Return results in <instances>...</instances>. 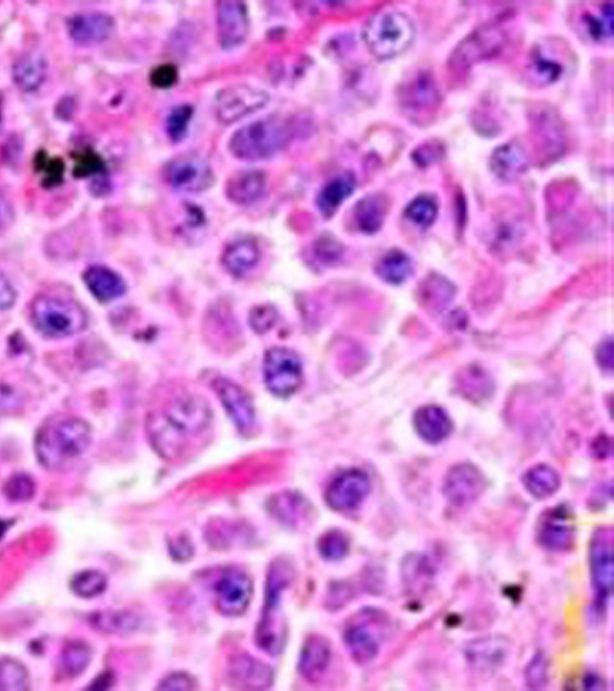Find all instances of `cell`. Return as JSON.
<instances>
[{"mask_svg":"<svg viewBox=\"0 0 614 691\" xmlns=\"http://www.w3.org/2000/svg\"><path fill=\"white\" fill-rule=\"evenodd\" d=\"M212 423V410L201 396L184 394L173 399L147 423L148 437L162 458L176 459L192 438L201 435Z\"/></svg>","mask_w":614,"mask_h":691,"instance_id":"1","label":"cell"},{"mask_svg":"<svg viewBox=\"0 0 614 691\" xmlns=\"http://www.w3.org/2000/svg\"><path fill=\"white\" fill-rule=\"evenodd\" d=\"M92 428L83 419L59 416L41 426L35 438L36 458L42 467L62 471L87 452Z\"/></svg>","mask_w":614,"mask_h":691,"instance_id":"2","label":"cell"},{"mask_svg":"<svg viewBox=\"0 0 614 691\" xmlns=\"http://www.w3.org/2000/svg\"><path fill=\"white\" fill-rule=\"evenodd\" d=\"M415 38L414 23L406 14L395 9L377 12L367 21L364 41L377 59L399 57L407 51Z\"/></svg>","mask_w":614,"mask_h":691,"instance_id":"3","label":"cell"},{"mask_svg":"<svg viewBox=\"0 0 614 691\" xmlns=\"http://www.w3.org/2000/svg\"><path fill=\"white\" fill-rule=\"evenodd\" d=\"M30 320L41 335L47 338H66L87 328L86 311L75 300L40 296L30 305Z\"/></svg>","mask_w":614,"mask_h":691,"instance_id":"4","label":"cell"},{"mask_svg":"<svg viewBox=\"0 0 614 691\" xmlns=\"http://www.w3.org/2000/svg\"><path fill=\"white\" fill-rule=\"evenodd\" d=\"M290 140V131L280 119L267 118L240 128L230 141L231 153L245 161L274 158Z\"/></svg>","mask_w":614,"mask_h":691,"instance_id":"5","label":"cell"},{"mask_svg":"<svg viewBox=\"0 0 614 691\" xmlns=\"http://www.w3.org/2000/svg\"><path fill=\"white\" fill-rule=\"evenodd\" d=\"M291 570L284 562H276L270 568L267 581L266 606L262 615L260 627L257 630V642L262 650L269 654H278L284 645V626H282L280 598L291 581Z\"/></svg>","mask_w":614,"mask_h":691,"instance_id":"6","label":"cell"},{"mask_svg":"<svg viewBox=\"0 0 614 691\" xmlns=\"http://www.w3.org/2000/svg\"><path fill=\"white\" fill-rule=\"evenodd\" d=\"M263 374L270 393L278 398H290L302 387L303 363L290 348H270L264 357Z\"/></svg>","mask_w":614,"mask_h":691,"instance_id":"7","label":"cell"},{"mask_svg":"<svg viewBox=\"0 0 614 691\" xmlns=\"http://www.w3.org/2000/svg\"><path fill=\"white\" fill-rule=\"evenodd\" d=\"M613 531L609 527L599 528L589 546V569L595 604L603 611L613 591Z\"/></svg>","mask_w":614,"mask_h":691,"instance_id":"8","label":"cell"},{"mask_svg":"<svg viewBox=\"0 0 614 691\" xmlns=\"http://www.w3.org/2000/svg\"><path fill=\"white\" fill-rule=\"evenodd\" d=\"M270 96L260 88L251 86L227 87L215 99L216 117L224 124L239 122L268 105Z\"/></svg>","mask_w":614,"mask_h":691,"instance_id":"9","label":"cell"},{"mask_svg":"<svg viewBox=\"0 0 614 691\" xmlns=\"http://www.w3.org/2000/svg\"><path fill=\"white\" fill-rule=\"evenodd\" d=\"M507 35L501 27L484 26L463 40L451 56L450 62L456 69H468L481 60L496 57L504 48Z\"/></svg>","mask_w":614,"mask_h":691,"instance_id":"10","label":"cell"},{"mask_svg":"<svg viewBox=\"0 0 614 691\" xmlns=\"http://www.w3.org/2000/svg\"><path fill=\"white\" fill-rule=\"evenodd\" d=\"M166 178L174 190L186 194L206 191L214 183L212 167L197 155H183L167 166Z\"/></svg>","mask_w":614,"mask_h":691,"instance_id":"11","label":"cell"},{"mask_svg":"<svg viewBox=\"0 0 614 691\" xmlns=\"http://www.w3.org/2000/svg\"><path fill=\"white\" fill-rule=\"evenodd\" d=\"M371 479L361 470H348L334 478L325 492V500L337 512L357 509L369 496Z\"/></svg>","mask_w":614,"mask_h":691,"instance_id":"12","label":"cell"},{"mask_svg":"<svg viewBox=\"0 0 614 691\" xmlns=\"http://www.w3.org/2000/svg\"><path fill=\"white\" fill-rule=\"evenodd\" d=\"M486 489V479L478 467L460 464L451 467L443 483V494L454 507H466L479 500Z\"/></svg>","mask_w":614,"mask_h":691,"instance_id":"13","label":"cell"},{"mask_svg":"<svg viewBox=\"0 0 614 691\" xmlns=\"http://www.w3.org/2000/svg\"><path fill=\"white\" fill-rule=\"evenodd\" d=\"M400 102L408 116L425 118L441 104V93L431 75L418 72L401 87Z\"/></svg>","mask_w":614,"mask_h":691,"instance_id":"14","label":"cell"},{"mask_svg":"<svg viewBox=\"0 0 614 691\" xmlns=\"http://www.w3.org/2000/svg\"><path fill=\"white\" fill-rule=\"evenodd\" d=\"M575 542V526L570 510L559 506L549 510L538 526V543L552 552H564Z\"/></svg>","mask_w":614,"mask_h":691,"instance_id":"15","label":"cell"},{"mask_svg":"<svg viewBox=\"0 0 614 691\" xmlns=\"http://www.w3.org/2000/svg\"><path fill=\"white\" fill-rule=\"evenodd\" d=\"M252 597V582L239 569H228L216 585V605L221 614L243 615Z\"/></svg>","mask_w":614,"mask_h":691,"instance_id":"16","label":"cell"},{"mask_svg":"<svg viewBox=\"0 0 614 691\" xmlns=\"http://www.w3.org/2000/svg\"><path fill=\"white\" fill-rule=\"evenodd\" d=\"M510 642L504 636H486L469 642L466 658L474 672L481 675L495 674L507 662Z\"/></svg>","mask_w":614,"mask_h":691,"instance_id":"17","label":"cell"},{"mask_svg":"<svg viewBox=\"0 0 614 691\" xmlns=\"http://www.w3.org/2000/svg\"><path fill=\"white\" fill-rule=\"evenodd\" d=\"M216 24L219 42L224 50L230 51L242 46L250 32L246 5L240 2H220Z\"/></svg>","mask_w":614,"mask_h":691,"instance_id":"18","label":"cell"},{"mask_svg":"<svg viewBox=\"0 0 614 691\" xmlns=\"http://www.w3.org/2000/svg\"><path fill=\"white\" fill-rule=\"evenodd\" d=\"M372 614L360 615L358 620L348 624L345 630V644L355 662L367 664L378 656L382 635L371 624Z\"/></svg>","mask_w":614,"mask_h":691,"instance_id":"19","label":"cell"},{"mask_svg":"<svg viewBox=\"0 0 614 691\" xmlns=\"http://www.w3.org/2000/svg\"><path fill=\"white\" fill-rule=\"evenodd\" d=\"M216 393L222 402V406L239 431L249 432L256 422L254 402L245 390L226 378H218L214 383Z\"/></svg>","mask_w":614,"mask_h":691,"instance_id":"20","label":"cell"},{"mask_svg":"<svg viewBox=\"0 0 614 691\" xmlns=\"http://www.w3.org/2000/svg\"><path fill=\"white\" fill-rule=\"evenodd\" d=\"M71 39L81 45H96L106 41L113 33L114 21L101 12H82L68 20Z\"/></svg>","mask_w":614,"mask_h":691,"instance_id":"21","label":"cell"},{"mask_svg":"<svg viewBox=\"0 0 614 691\" xmlns=\"http://www.w3.org/2000/svg\"><path fill=\"white\" fill-rule=\"evenodd\" d=\"M228 677L236 687L245 689L267 688L273 682V671L266 664L240 654L231 660Z\"/></svg>","mask_w":614,"mask_h":691,"instance_id":"22","label":"cell"},{"mask_svg":"<svg viewBox=\"0 0 614 691\" xmlns=\"http://www.w3.org/2000/svg\"><path fill=\"white\" fill-rule=\"evenodd\" d=\"M267 176L262 171L248 170L234 173L226 185L228 200L239 206L261 201L267 192Z\"/></svg>","mask_w":614,"mask_h":691,"instance_id":"23","label":"cell"},{"mask_svg":"<svg viewBox=\"0 0 614 691\" xmlns=\"http://www.w3.org/2000/svg\"><path fill=\"white\" fill-rule=\"evenodd\" d=\"M414 428L421 440L438 444L447 440L453 431L449 414L438 406H425L415 413Z\"/></svg>","mask_w":614,"mask_h":691,"instance_id":"24","label":"cell"},{"mask_svg":"<svg viewBox=\"0 0 614 691\" xmlns=\"http://www.w3.org/2000/svg\"><path fill=\"white\" fill-rule=\"evenodd\" d=\"M490 167L504 182H513L528 170V155L520 144L505 143L491 155Z\"/></svg>","mask_w":614,"mask_h":691,"instance_id":"25","label":"cell"},{"mask_svg":"<svg viewBox=\"0 0 614 691\" xmlns=\"http://www.w3.org/2000/svg\"><path fill=\"white\" fill-rule=\"evenodd\" d=\"M83 280L90 293L102 303L112 302L126 292L122 276L107 267H89L83 274Z\"/></svg>","mask_w":614,"mask_h":691,"instance_id":"26","label":"cell"},{"mask_svg":"<svg viewBox=\"0 0 614 691\" xmlns=\"http://www.w3.org/2000/svg\"><path fill=\"white\" fill-rule=\"evenodd\" d=\"M260 257V249L254 240L240 239L228 246L224 252V257H222V262H224L228 273L236 276V278H243L255 269L260 262Z\"/></svg>","mask_w":614,"mask_h":691,"instance_id":"27","label":"cell"},{"mask_svg":"<svg viewBox=\"0 0 614 691\" xmlns=\"http://www.w3.org/2000/svg\"><path fill=\"white\" fill-rule=\"evenodd\" d=\"M355 185L357 182H355L353 174L343 173L323 186L317 196L316 203L324 218H331L339 210L342 203L352 196Z\"/></svg>","mask_w":614,"mask_h":691,"instance_id":"28","label":"cell"},{"mask_svg":"<svg viewBox=\"0 0 614 691\" xmlns=\"http://www.w3.org/2000/svg\"><path fill=\"white\" fill-rule=\"evenodd\" d=\"M330 658L331 650L328 641L321 636H311L305 642L302 656H300V672L306 680L316 682L327 670Z\"/></svg>","mask_w":614,"mask_h":691,"instance_id":"29","label":"cell"},{"mask_svg":"<svg viewBox=\"0 0 614 691\" xmlns=\"http://www.w3.org/2000/svg\"><path fill=\"white\" fill-rule=\"evenodd\" d=\"M389 203L383 195H369L360 200L354 208V221L363 233L372 234L381 230Z\"/></svg>","mask_w":614,"mask_h":691,"instance_id":"30","label":"cell"},{"mask_svg":"<svg viewBox=\"0 0 614 691\" xmlns=\"http://www.w3.org/2000/svg\"><path fill=\"white\" fill-rule=\"evenodd\" d=\"M47 64L39 53H27L17 60L12 69L14 81L24 92H33L45 81Z\"/></svg>","mask_w":614,"mask_h":691,"instance_id":"31","label":"cell"},{"mask_svg":"<svg viewBox=\"0 0 614 691\" xmlns=\"http://www.w3.org/2000/svg\"><path fill=\"white\" fill-rule=\"evenodd\" d=\"M310 509L309 504H307L303 497L291 494V492L275 496L270 501L269 506L270 512H272L276 519L281 521L282 524L290 526H297L300 522L307 519Z\"/></svg>","mask_w":614,"mask_h":691,"instance_id":"32","label":"cell"},{"mask_svg":"<svg viewBox=\"0 0 614 691\" xmlns=\"http://www.w3.org/2000/svg\"><path fill=\"white\" fill-rule=\"evenodd\" d=\"M526 490L537 500H545L555 495L561 486V477L556 470L547 465H538L523 476Z\"/></svg>","mask_w":614,"mask_h":691,"instance_id":"33","label":"cell"},{"mask_svg":"<svg viewBox=\"0 0 614 691\" xmlns=\"http://www.w3.org/2000/svg\"><path fill=\"white\" fill-rule=\"evenodd\" d=\"M376 273L389 284L400 285L413 273L411 258L401 250H391L378 261Z\"/></svg>","mask_w":614,"mask_h":691,"instance_id":"34","label":"cell"},{"mask_svg":"<svg viewBox=\"0 0 614 691\" xmlns=\"http://www.w3.org/2000/svg\"><path fill=\"white\" fill-rule=\"evenodd\" d=\"M534 129L538 141L541 142L540 146L545 148L546 154L552 155L561 152L564 144V136L562 126L559 124L558 117L555 113H551L550 111L538 113Z\"/></svg>","mask_w":614,"mask_h":691,"instance_id":"35","label":"cell"},{"mask_svg":"<svg viewBox=\"0 0 614 691\" xmlns=\"http://www.w3.org/2000/svg\"><path fill=\"white\" fill-rule=\"evenodd\" d=\"M70 587L78 597L95 598L106 591L107 579L98 570H84L72 578Z\"/></svg>","mask_w":614,"mask_h":691,"instance_id":"36","label":"cell"},{"mask_svg":"<svg viewBox=\"0 0 614 691\" xmlns=\"http://www.w3.org/2000/svg\"><path fill=\"white\" fill-rule=\"evenodd\" d=\"M29 688L28 671L17 660L0 659V690L22 691Z\"/></svg>","mask_w":614,"mask_h":691,"instance_id":"37","label":"cell"},{"mask_svg":"<svg viewBox=\"0 0 614 691\" xmlns=\"http://www.w3.org/2000/svg\"><path fill=\"white\" fill-rule=\"evenodd\" d=\"M92 658L89 647L83 642H71L65 646L62 652V669L66 675L75 677L81 675L88 668Z\"/></svg>","mask_w":614,"mask_h":691,"instance_id":"38","label":"cell"},{"mask_svg":"<svg viewBox=\"0 0 614 691\" xmlns=\"http://www.w3.org/2000/svg\"><path fill=\"white\" fill-rule=\"evenodd\" d=\"M351 542L346 533L339 530L329 531L318 540L319 554L328 561H340L346 557Z\"/></svg>","mask_w":614,"mask_h":691,"instance_id":"39","label":"cell"},{"mask_svg":"<svg viewBox=\"0 0 614 691\" xmlns=\"http://www.w3.org/2000/svg\"><path fill=\"white\" fill-rule=\"evenodd\" d=\"M437 214V202L426 195L415 198L405 210L406 218L423 228L430 227L435 222Z\"/></svg>","mask_w":614,"mask_h":691,"instance_id":"40","label":"cell"},{"mask_svg":"<svg viewBox=\"0 0 614 691\" xmlns=\"http://www.w3.org/2000/svg\"><path fill=\"white\" fill-rule=\"evenodd\" d=\"M35 483L26 473H17L6 480L3 494L12 503H24L32 500L35 495Z\"/></svg>","mask_w":614,"mask_h":691,"instance_id":"41","label":"cell"},{"mask_svg":"<svg viewBox=\"0 0 614 691\" xmlns=\"http://www.w3.org/2000/svg\"><path fill=\"white\" fill-rule=\"evenodd\" d=\"M192 116H194V108L190 105L177 106L168 114L166 131L173 142H182L188 135Z\"/></svg>","mask_w":614,"mask_h":691,"instance_id":"42","label":"cell"},{"mask_svg":"<svg viewBox=\"0 0 614 691\" xmlns=\"http://www.w3.org/2000/svg\"><path fill=\"white\" fill-rule=\"evenodd\" d=\"M92 624L101 632L120 633L134 628L136 621L134 617L124 612H102L92 617Z\"/></svg>","mask_w":614,"mask_h":691,"instance_id":"43","label":"cell"},{"mask_svg":"<svg viewBox=\"0 0 614 691\" xmlns=\"http://www.w3.org/2000/svg\"><path fill=\"white\" fill-rule=\"evenodd\" d=\"M532 75L540 83L549 84L558 80L562 75V65L541 51L534 54L531 65Z\"/></svg>","mask_w":614,"mask_h":691,"instance_id":"44","label":"cell"},{"mask_svg":"<svg viewBox=\"0 0 614 691\" xmlns=\"http://www.w3.org/2000/svg\"><path fill=\"white\" fill-rule=\"evenodd\" d=\"M586 24L589 35L594 40L611 39L613 33V6L604 5L603 12L599 16L587 15Z\"/></svg>","mask_w":614,"mask_h":691,"instance_id":"45","label":"cell"},{"mask_svg":"<svg viewBox=\"0 0 614 691\" xmlns=\"http://www.w3.org/2000/svg\"><path fill=\"white\" fill-rule=\"evenodd\" d=\"M549 681V663L544 653L535 654L526 669L527 686L531 689H540Z\"/></svg>","mask_w":614,"mask_h":691,"instance_id":"46","label":"cell"},{"mask_svg":"<svg viewBox=\"0 0 614 691\" xmlns=\"http://www.w3.org/2000/svg\"><path fill=\"white\" fill-rule=\"evenodd\" d=\"M278 321V312L273 306H257L251 311L250 326L257 334H266Z\"/></svg>","mask_w":614,"mask_h":691,"instance_id":"47","label":"cell"},{"mask_svg":"<svg viewBox=\"0 0 614 691\" xmlns=\"http://www.w3.org/2000/svg\"><path fill=\"white\" fill-rule=\"evenodd\" d=\"M23 406L24 398L20 390L9 383L0 382V414L18 412Z\"/></svg>","mask_w":614,"mask_h":691,"instance_id":"48","label":"cell"},{"mask_svg":"<svg viewBox=\"0 0 614 691\" xmlns=\"http://www.w3.org/2000/svg\"><path fill=\"white\" fill-rule=\"evenodd\" d=\"M179 72L176 66L172 64H162L150 74V83L155 88L168 89L172 88L178 82Z\"/></svg>","mask_w":614,"mask_h":691,"instance_id":"49","label":"cell"},{"mask_svg":"<svg viewBox=\"0 0 614 691\" xmlns=\"http://www.w3.org/2000/svg\"><path fill=\"white\" fill-rule=\"evenodd\" d=\"M194 688V680L189 675L183 674V672L167 676L158 687L161 690H191Z\"/></svg>","mask_w":614,"mask_h":691,"instance_id":"50","label":"cell"},{"mask_svg":"<svg viewBox=\"0 0 614 691\" xmlns=\"http://www.w3.org/2000/svg\"><path fill=\"white\" fill-rule=\"evenodd\" d=\"M16 302V292L11 282L0 272V311L9 310Z\"/></svg>","mask_w":614,"mask_h":691,"instance_id":"51","label":"cell"},{"mask_svg":"<svg viewBox=\"0 0 614 691\" xmlns=\"http://www.w3.org/2000/svg\"><path fill=\"white\" fill-rule=\"evenodd\" d=\"M12 222H14V209L8 198L0 194V234L8 231Z\"/></svg>","mask_w":614,"mask_h":691,"instance_id":"52","label":"cell"},{"mask_svg":"<svg viewBox=\"0 0 614 691\" xmlns=\"http://www.w3.org/2000/svg\"><path fill=\"white\" fill-rule=\"evenodd\" d=\"M83 176H89L104 170V162L96 154H87L82 158V164H78Z\"/></svg>","mask_w":614,"mask_h":691,"instance_id":"53","label":"cell"},{"mask_svg":"<svg viewBox=\"0 0 614 691\" xmlns=\"http://www.w3.org/2000/svg\"><path fill=\"white\" fill-rule=\"evenodd\" d=\"M441 154V148L433 146L420 147L417 152L414 153V159L421 165H430L431 162L437 159V156Z\"/></svg>","mask_w":614,"mask_h":691,"instance_id":"54","label":"cell"}]
</instances>
